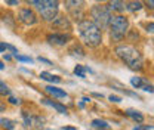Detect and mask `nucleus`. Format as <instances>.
Wrapping results in <instances>:
<instances>
[{
  "mask_svg": "<svg viewBox=\"0 0 154 130\" xmlns=\"http://www.w3.org/2000/svg\"><path fill=\"white\" fill-rule=\"evenodd\" d=\"M77 28H79L80 37L85 41V44H88L89 47H96V46L101 44V41H102V31H101V28L96 25L94 21H89V19L80 21Z\"/></svg>",
  "mask_w": 154,
  "mask_h": 130,
  "instance_id": "nucleus-1",
  "label": "nucleus"
},
{
  "mask_svg": "<svg viewBox=\"0 0 154 130\" xmlns=\"http://www.w3.org/2000/svg\"><path fill=\"white\" fill-rule=\"evenodd\" d=\"M116 55L119 56L125 62V65H128L131 70H134V71H141L142 70L144 59H142L141 53L132 46H129V44L117 46L116 47Z\"/></svg>",
  "mask_w": 154,
  "mask_h": 130,
  "instance_id": "nucleus-2",
  "label": "nucleus"
},
{
  "mask_svg": "<svg viewBox=\"0 0 154 130\" xmlns=\"http://www.w3.org/2000/svg\"><path fill=\"white\" fill-rule=\"evenodd\" d=\"M30 6H33L45 21H54L58 15L59 3L58 0H25Z\"/></svg>",
  "mask_w": 154,
  "mask_h": 130,
  "instance_id": "nucleus-3",
  "label": "nucleus"
},
{
  "mask_svg": "<svg viewBox=\"0 0 154 130\" xmlns=\"http://www.w3.org/2000/svg\"><path fill=\"white\" fill-rule=\"evenodd\" d=\"M110 36L113 40L119 41L125 37L128 28H129V21L128 18L122 17V15H117V17H111L110 19Z\"/></svg>",
  "mask_w": 154,
  "mask_h": 130,
  "instance_id": "nucleus-4",
  "label": "nucleus"
},
{
  "mask_svg": "<svg viewBox=\"0 0 154 130\" xmlns=\"http://www.w3.org/2000/svg\"><path fill=\"white\" fill-rule=\"evenodd\" d=\"M91 17H92V21L95 22L96 25L104 30L110 25V19H111V11L108 6H94L91 9Z\"/></svg>",
  "mask_w": 154,
  "mask_h": 130,
  "instance_id": "nucleus-5",
  "label": "nucleus"
},
{
  "mask_svg": "<svg viewBox=\"0 0 154 130\" xmlns=\"http://www.w3.org/2000/svg\"><path fill=\"white\" fill-rule=\"evenodd\" d=\"M65 6L73 18H80L85 11V0H65Z\"/></svg>",
  "mask_w": 154,
  "mask_h": 130,
  "instance_id": "nucleus-6",
  "label": "nucleus"
},
{
  "mask_svg": "<svg viewBox=\"0 0 154 130\" xmlns=\"http://www.w3.org/2000/svg\"><path fill=\"white\" fill-rule=\"evenodd\" d=\"M19 21L22 22V24H25V25H34V24H37V15H36V12L33 11V9H30V8H22L21 11H19Z\"/></svg>",
  "mask_w": 154,
  "mask_h": 130,
  "instance_id": "nucleus-7",
  "label": "nucleus"
},
{
  "mask_svg": "<svg viewBox=\"0 0 154 130\" xmlns=\"http://www.w3.org/2000/svg\"><path fill=\"white\" fill-rule=\"evenodd\" d=\"M71 36L70 34H65V33H54V34H49L48 36V41L51 44H55V46H64L65 43L70 41Z\"/></svg>",
  "mask_w": 154,
  "mask_h": 130,
  "instance_id": "nucleus-8",
  "label": "nucleus"
},
{
  "mask_svg": "<svg viewBox=\"0 0 154 130\" xmlns=\"http://www.w3.org/2000/svg\"><path fill=\"white\" fill-rule=\"evenodd\" d=\"M131 84L134 86L135 89H142V90L150 92V93L154 92V86L153 84L147 83V81H145L144 78H141V77H132V78H131Z\"/></svg>",
  "mask_w": 154,
  "mask_h": 130,
  "instance_id": "nucleus-9",
  "label": "nucleus"
},
{
  "mask_svg": "<svg viewBox=\"0 0 154 130\" xmlns=\"http://www.w3.org/2000/svg\"><path fill=\"white\" fill-rule=\"evenodd\" d=\"M54 27L59 28V30H70L71 28V24H70V21L65 18V17H58V18L54 19Z\"/></svg>",
  "mask_w": 154,
  "mask_h": 130,
  "instance_id": "nucleus-10",
  "label": "nucleus"
},
{
  "mask_svg": "<svg viewBox=\"0 0 154 130\" xmlns=\"http://www.w3.org/2000/svg\"><path fill=\"white\" fill-rule=\"evenodd\" d=\"M42 104H45V105H48V107H52V108H55V110H57L59 114H67V108H65L64 105L58 104V102H54L52 99L43 98V99H42Z\"/></svg>",
  "mask_w": 154,
  "mask_h": 130,
  "instance_id": "nucleus-11",
  "label": "nucleus"
},
{
  "mask_svg": "<svg viewBox=\"0 0 154 130\" xmlns=\"http://www.w3.org/2000/svg\"><path fill=\"white\" fill-rule=\"evenodd\" d=\"M45 90L48 93H51L52 96H55V98H67V92L59 89V87H55V86H46Z\"/></svg>",
  "mask_w": 154,
  "mask_h": 130,
  "instance_id": "nucleus-12",
  "label": "nucleus"
},
{
  "mask_svg": "<svg viewBox=\"0 0 154 130\" xmlns=\"http://www.w3.org/2000/svg\"><path fill=\"white\" fill-rule=\"evenodd\" d=\"M110 11H116V12H123L125 11V2L123 0H113L110 5H108Z\"/></svg>",
  "mask_w": 154,
  "mask_h": 130,
  "instance_id": "nucleus-13",
  "label": "nucleus"
},
{
  "mask_svg": "<svg viewBox=\"0 0 154 130\" xmlns=\"http://www.w3.org/2000/svg\"><path fill=\"white\" fill-rule=\"evenodd\" d=\"M142 2H139V0H131L128 5H126V9L129 11V12H138V11H141L142 9Z\"/></svg>",
  "mask_w": 154,
  "mask_h": 130,
  "instance_id": "nucleus-14",
  "label": "nucleus"
},
{
  "mask_svg": "<svg viewBox=\"0 0 154 130\" xmlns=\"http://www.w3.org/2000/svg\"><path fill=\"white\" fill-rule=\"evenodd\" d=\"M40 78L42 80H46V81H51V83H61V77L51 74V73H46V71L40 73Z\"/></svg>",
  "mask_w": 154,
  "mask_h": 130,
  "instance_id": "nucleus-15",
  "label": "nucleus"
},
{
  "mask_svg": "<svg viewBox=\"0 0 154 130\" xmlns=\"http://www.w3.org/2000/svg\"><path fill=\"white\" fill-rule=\"evenodd\" d=\"M126 115H128V117H131L132 120H135L136 123H142V121H144V115H142L139 111H135V110H128V111H126Z\"/></svg>",
  "mask_w": 154,
  "mask_h": 130,
  "instance_id": "nucleus-16",
  "label": "nucleus"
},
{
  "mask_svg": "<svg viewBox=\"0 0 154 130\" xmlns=\"http://www.w3.org/2000/svg\"><path fill=\"white\" fill-rule=\"evenodd\" d=\"M0 126L3 127V129L6 130H14L15 129V123L12 121V120H9V118H0Z\"/></svg>",
  "mask_w": 154,
  "mask_h": 130,
  "instance_id": "nucleus-17",
  "label": "nucleus"
},
{
  "mask_svg": "<svg viewBox=\"0 0 154 130\" xmlns=\"http://www.w3.org/2000/svg\"><path fill=\"white\" fill-rule=\"evenodd\" d=\"M92 126L96 127V129H110V124L107 121H104V120H99V118L92 121Z\"/></svg>",
  "mask_w": 154,
  "mask_h": 130,
  "instance_id": "nucleus-18",
  "label": "nucleus"
},
{
  "mask_svg": "<svg viewBox=\"0 0 154 130\" xmlns=\"http://www.w3.org/2000/svg\"><path fill=\"white\" fill-rule=\"evenodd\" d=\"M5 50H11L14 55L15 53H18V50H17V47L15 46H12V44H8V43H3V41H0V53L2 52H5Z\"/></svg>",
  "mask_w": 154,
  "mask_h": 130,
  "instance_id": "nucleus-19",
  "label": "nucleus"
},
{
  "mask_svg": "<svg viewBox=\"0 0 154 130\" xmlns=\"http://www.w3.org/2000/svg\"><path fill=\"white\" fill-rule=\"evenodd\" d=\"M86 67H83V65H77L76 68H74V74L77 77H80V78H86Z\"/></svg>",
  "mask_w": 154,
  "mask_h": 130,
  "instance_id": "nucleus-20",
  "label": "nucleus"
},
{
  "mask_svg": "<svg viewBox=\"0 0 154 130\" xmlns=\"http://www.w3.org/2000/svg\"><path fill=\"white\" fill-rule=\"evenodd\" d=\"M22 117H24V126H25V127L33 126V118L27 114V111H22Z\"/></svg>",
  "mask_w": 154,
  "mask_h": 130,
  "instance_id": "nucleus-21",
  "label": "nucleus"
},
{
  "mask_svg": "<svg viewBox=\"0 0 154 130\" xmlns=\"http://www.w3.org/2000/svg\"><path fill=\"white\" fill-rule=\"evenodd\" d=\"M0 95H3V96H9L11 95V89L3 81H0Z\"/></svg>",
  "mask_w": 154,
  "mask_h": 130,
  "instance_id": "nucleus-22",
  "label": "nucleus"
},
{
  "mask_svg": "<svg viewBox=\"0 0 154 130\" xmlns=\"http://www.w3.org/2000/svg\"><path fill=\"white\" fill-rule=\"evenodd\" d=\"M15 58H17L18 61H21V62H28V64L33 62L31 58H28V56H21V55H18V53H15Z\"/></svg>",
  "mask_w": 154,
  "mask_h": 130,
  "instance_id": "nucleus-23",
  "label": "nucleus"
},
{
  "mask_svg": "<svg viewBox=\"0 0 154 130\" xmlns=\"http://www.w3.org/2000/svg\"><path fill=\"white\" fill-rule=\"evenodd\" d=\"M111 102H114V104H119V102H122V98L120 96H116V95H110V98H108Z\"/></svg>",
  "mask_w": 154,
  "mask_h": 130,
  "instance_id": "nucleus-24",
  "label": "nucleus"
},
{
  "mask_svg": "<svg viewBox=\"0 0 154 130\" xmlns=\"http://www.w3.org/2000/svg\"><path fill=\"white\" fill-rule=\"evenodd\" d=\"M134 130H154V126H138L134 127Z\"/></svg>",
  "mask_w": 154,
  "mask_h": 130,
  "instance_id": "nucleus-25",
  "label": "nucleus"
},
{
  "mask_svg": "<svg viewBox=\"0 0 154 130\" xmlns=\"http://www.w3.org/2000/svg\"><path fill=\"white\" fill-rule=\"evenodd\" d=\"M9 102H11L12 105H21V101L17 99V98H14V96H9Z\"/></svg>",
  "mask_w": 154,
  "mask_h": 130,
  "instance_id": "nucleus-26",
  "label": "nucleus"
},
{
  "mask_svg": "<svg viewBox=\"0 0 154 130\" xmlns=\"http://www.w3.org/2000/svg\"><path fill=\"white\" fill-rule=\"evenodd\" d=\"M145 2V5L150 8V9H154V0H144Z\"/></svg>",
  "mask_w": 154,
  "mask_h": 130,
  "instance_id": "nucleus-27",
  "label": "nucleus"
},
{
  "mask_svg": "<svg viewBox=\"0 0 154 130\" xmlns=\"http://www.w3.org/2000/svg\"><path fill=\"white\" fill-rule=\"evenodd\" d=\"M147 31H150V33H153V34H154V22H151V24H147Z\"/></svg>",
  "mask_w": 154,
  "mask_h": 130,
  "instance_id": "nucleus-28",
  "label": "nucleus"
},
{
  "mask_svg": "<svg viewBox=\"0 0 154 130\" xmlns=\"http://www.w3.org/2000/svg\"><path fill=\"white\" fill-rule=\"evenodd\" d=\"M38 61H40V62H43V64H48V65H52V62H51V61H48V59H45V58H42V56L38 58Z\"/></svg>",
  "mask_w": 154,
  "mask_h": 130,
  "instance_id": "nucleus-29",
  "label": "nucleus"
},
{
  "mask_svg": "<svg viewBox=\"0 0 154 130\" xmlns=\"http://www.w3.org/2000/svg\"><path fill=\"white\" fill-rule=\"evenodd\" d=\"M8 5H12V6H17L18 5V0H6Z\"/></svg>",
  "mask_w": 154,
  "mask_h": 130,
  "instance_id": "nucleus-30",
  "label": "nucleus"
},
{
  "mask_svg": "<svg viewBox=\"0 0 154 130\" xmlns=\"http://www.w3.org/2000/svg\"><path fill=\"white\" fill-rule=\"evenodd\" d=\"M5 110H6V105H5V104H3V102L0 101V112L5 111Z\"/></svg>",
  "mask_w": 154,
  "mask_h": 130,
  "instance_id": "nucleus-31",
  "label": "nucleus"
},
{
  "mask_svg": "<svg viewBox=\"0 0 154 130\" xmlns=\"http://www.w3.org/2000/svg\"><path fill=\"white\" fill-rule=\"evenodd\" d=\"M3 58H5L6 61H11V59H12V56H11V55H5Z\"/></svg>",
  "mask_w": 154,
  "mask_h": 130,
  "instance_id": "nucleus-32",
  "label": "nucleus"
},
{
  "mask_svg": "<svg viewBox=\"0 0 154 130\" xmlns=\"http://www.w3.org/2000/svg\"><path fill=\"white\" fill-rule=\"evenodd\" d=\"M62 130H77L76 127H62Z\"/></svg>",
  "mask_w": 154,
  "mask_h": 130,
  "instance_id": "nucleus-33",
  "label": "nucleus"
},
{
  "mask_svg": "<svg viewBox=\"0 0 154 130\" xmlns=\"http://www.w3.org/2000/svg\"><path fill=\"white\" fill-rule=\"evenodd\" d=\"M2 70H5V65H3V64H2V61H0V71H2Z\"/></svg>",
  "mask_w": 154,
  "mask_h": 130,
  "instance_id": "nucleus-34",
  "label": "nucleus"
},
{
  "mask_svg": "<svg viewBox=\"0 0 154 130\" xmlns=\"http://www.w3.org/2000/svg\"><path fill=\"white\" fill-rule=\"evenodd\" d=\"M98 2H105V0H98Z\"/></svg>",
  "mask_w": 154,
  "mask_h": 130,
  "instance_id": "nucleus-35",
  "label": "nucleus"
}]
</instances>
